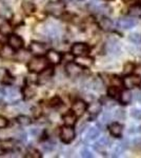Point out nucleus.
I'll return each instance as SVG.
<instances>
[{
    "label": "nucleus",
    "mask_w": 141,
    "mask_h": 158,
    "mask_svg": "<svg viewBox=\"0 0 141 158\" xmlns=\"http://www.w3.org/2000/svg\"><path fill=\"white\" fill-rule=\"evenodd\" d=\"M122 83L126 89H133L141 85V76L140 75H129L125 76L122 80Z\"/></svg>",
    "instance_id": "obj_7"
},
{
    "label": "nucleus",
    "mask_w": 141,
    "mask_h": 158,
    "mask_svg": "<svg viewBox=\"0 0 141 158\" xmlns=\"http://www.w3.org/2000/svg\"><path fill=\"white\" fill-rule=\"evenodd\" d=\"M13 80L14 78L11 76L9 71H6V69H0V82L6 85H10L13 82Z\"/></svg>",
    "instance_id": "obj_14"
},
{
    "label": "nucleus",
    "mask_w": 141,
    "mask_h": 158,
    "mask_svg": "<svg viewBox=\"0 0 141 158\" xmlns=\"http://www.w3.org/2000/svg\"><path fill=\"white\" fill-rule=\"evenodd\" d=\"M61 104H62V101H61V99L59 98L58 96H55V97H53L50 100V106H52V108H58Z\"/></svg>",
    "instance_id": "obj_34"
},
{
    "label": "nucleus",
    "mask_w": 141,
    "mask_h": 158,
    "mask_svg": "<svg viewBox=\"0 0 141 158\" xmlns=\"http://www.w3.org/2000/svg\"><path fill=\"white\" fill-rule=\"evenodd\" d=\"M131 115L134 119L136 120H141V110L139 109H132V111H131Z\"/></svg>",
    "instance_id": "obj_37"
},
{
    "label": "nucleus",
    "mask_w": 141,
    "mask_h": 158,
    "mask_svg": "<svg viewBox=\"0 0 141 158\" xmlns=\"http://www.w3.org/2000/svg\"><path fill=\"white\" fill-rule=\"evenodd\" d=\"M22 95H23L24 99H27V100H30V99L34 98L36 96V90L34 88H32V86H25L23 89V92H22Z\"/></svg>",
    "instance_id": "obj_24"
},
{
    "label": "nucleus",
    "mask_w": 141,
    "mask_h": 158,
    "mask_svg": "<svg viewBox=\"0 0 141 158\" xmlns=\"http://www.w3.org/2000/svg\"><path fill=\"white\" fill-rule=\"evenodd\" d=\"M53 75H54V69L47 67L44 70H42L39 73V76L37 77V83L38 85H45V83L51 80Z\"/></svg>",
    "instance_id": "obj_9"
},
{
    "label": "nucleus",
    "mask_w": 141,
    "mask_h": 158,
    "mask_svg": "<svg viewBox=\"0 0 141 158\" xmlns=\"http://www.w3.org/2000/svg\"><path fill=\"white\" fill-rule=\"evenodd\" d=\"M65 4L63 1H51L45 6V12L54 17H60L64 13Z\"/></svg>",
    "instance_id": "obj_2"
},
{
    "label": "nucleus",
    "mask_w": 141,
    "mask_h": 158,
    "mask_svg": "<svg viewBox=\"0 0 141 158\" xmlns=\"http://www.w3.org/2000/svg\"><path fill=\"white\" fill-rule=\"evenodd\" d=\"M77 63H78L79 65H81V67L89 68L94 63V59H93V58H91V57H88V55L79 56L78 59H77Z\"/></svg>",
    "instance_id": "obj_22"
},
{
    "label": "nucleus",
    "mask_w": 141,
    "mask_h": 158,
    "mask_svg": "<svg viewBox=\"0 0 141 158\" xmlns=\"http://www.w3.org/2000/svg\"><path fill=\"white\" fill-rule=\"evenodd\" d=\"M86 110H88V112L91 114V115L96 116L97 114H99L100 112H101L102 106H101V103L98 102V101H93V102L89 103V106L86 108Z\"/></svg>",
    "instance_id": "obj_19"
},
{
    "label": "nucleus",
    "mask_w": 141,
    "mask_h": 158,
    "mask_svg": "<svg viewBox=\"0 0 141 158\" xmlns=\"http://www.w3.org/2000/svg\"><path fill=\"white\" fill-rule=\"evenodd\" d=\"M12 29H13L12 25L9 22H3V23L0 25V33L3 35H9V33H11Z\"/></svg>",
    "instance_id": "obj_31"
},
{
    "label": "nucleus",
    "mask_w": 141,
    "mask_h": 158,
    "mask_svg": "<svg viewBox=\"0 0 141 158\" xmlns=\"http://www.w3.org/2000/svg\"><path fill=\"white\" fill-rule=\"evenodd\" d=\"M86 108H88V106L83 100H77L72 106V111L74 112L76 116H82L85 113Z\"/></svg>",
    "instance_id": "obj_11"
},
{
    "label": "nucleus",
    "mask_w": 141,
    "mask_h": 158,
    "mask_svg": "<svg viewBox=\"0 0 141 158\" xmlns=\"http://www.w3.org/2000/svg\"><path fill=\"white\" fill-rule=\"evenodd\" d=\"M48 62L53 63V64H59L61 62V59H62V55L60 54L57 51L54 50H50L47 52V57Z\"/></svg>",
    "instance_id": "obj_12"
},
{
    "label": "nucleus",
    "mask_w": 141,
    "mask_h": 158,
    "mask_svg": "<svg viewBox=\"0 0 141 158\" xmlns=\"http://www.w3.org/2000/svg\"><path fill=\"white\" fill-rule=\"evenodd\" d=\"M119 100L122 104H129L132 100V93L129 90L122 91L119 95Z\"/></svg>",
    "instance_id": "obj_23"
},
{
    "label": "nucleus",
    "mask_w": 141,
    "mask_h": 158,
    "mask_svg": "<svg viewBox=\"0 0 141 158\" xmlns=\"http://www.w3.org/2000/svg\"><path fill=\"white\" fill-rule=\"evenodd\" d=\"M42 148H43V150H44V151L50 152V151H52V150L54 149V144H52V143H43Z\"/></svg>",
    "instance_id": "obj_43"
},
{
    "label": "nucleus",
    "mask_w": 141,
    "mask_h": 158,
    "mask_svg": "<svg viewBox=\"0 0 141 158\" xmlns=\"http://www.w3.org/2000/svg\"><path fill=\"white\" fill-rule=\"evenodd\" d=\"M99 136H100V130L98 128H96V127H93V128H91L86 132L85 139L88 140V141H94V140H96Z\"/></svg>",
    "instance_id": "obj_20"
},
{
    "label": "nucleus",
    "mask_w": 141,
    "mask_h": 158,
    "mask_svg": "<svg viewBox=\"0 0 141 158\" xmlns=\"http://www.w3.org/2000/svg\"><path fill=\"white\" fill-rule=\"evenodd\" d=\"M107 50L113 55H119L120 54V48L118 47L115 42H109L107 43Z\"/></svg>",
    "instance_id": "obj_30"
},
{
    "label": "nucleus",
    "mask_w": 141,
    "mask_h": 158,
    "mask_svg": "<svg viewBox=\"0 0 141 158\" xmlns=\"http://www.w3.org/2000/svg\"><path fill=\"white\" fill-rule=\"evenodd\" d=\"M98 23H99V27L103 31H106V32L111 31L113 27V21L109 18V17H106V16L101 17V18L99 19Z\"/></svg>",
    "instance_id": "obj_18"
},
{
    "label": "nucleus",
    "mask_w": 141,
    "mask_h": 158,
    "mask_svg": "<svg viewBox=\"0 0 141 158\" xmlns=\"http://www.w3.org/2000/svg\"><path fill=\"white\" fill-rule=\"evenodd\" d=\"M24 41L19 35L16 34H11L7 38V45L11 47L14 51H19L23 48Z\"/></svg>",
    "instance_id": "obj_5"
},
{
    "label": "nucleus",
    "mask_w": 141,
    "mask_h": 158,
    "mask_svg": "<svg viewBox=\"0 0 141 158\" xmlns=\"http://www.w3.org/2000/svg\"><path fill=\"white\" fill-rule=\"evenodd\" d=\"M107 95H109L110 97L113 98V99H118V98H119L120 92H119L118 86H115V85L110 86L109 91H107Z\"/></svg>",
    "instance_id": "obj_28"
},
{
    "label": "nucleus",
    "mask_w": 141,
    "mask_h": 158,
    "mask_svg": "<svg viewBox=\"0 0 141 158\" xmlns=\"http://www.w3.org/2000/svg\"><path fill=\"white\" fill-rule=\"evenodd\" d=\"M13 52H14V50H13L11 47H9V45H3V47L0 49V56H2L3 58L12 57Z\"/></svg>",
    "instance_id": "obj_25"
},
{
    "label": "nucleus",
    "mask_w": 141,
    "mask_h": 158,
    "mask_svg": "<svg viewBox=\"0 0 141 158\" xmlns=\"http://www.w3.org/2000/svg\"><path fill=\"white\" fill-rule=\"evenodd\" d=\"M81 156H82V157H85V158H86V157L91 158V157H93V155H92V153L89 152V150L85 148V149H83L82 151H81Z\"/></svg>",
    "instance_id": "obj_41"
},
{
    "label": "nucleus",
    "mask_w": 141,
    "mask_h": 158,
    "mask_svg": "<svg viewBox=\"0 0 141 158\" xmlns=\"http://www.w3.org/2000/svg\"><path fill=\"white\" fill-rule=\"evenodd\" d=\"M10 14H11V11H10L9 6L4 2H0V15L3 17H9Z\"/></svg>",
    "instance_id": "obj_32"
},
{
    "label": "nucleus",
    "mask_w": 141,
    "mask_h": 158,
    "mask_svg": "<svg viewBox=\"0 0 141 158\" xmlns=\"http://www.w3.org/2000/svg\"><path fill=\"white\" fill-rule=\"evenodd\" d=\"M42 155L38 150L34 149V148H27V153H25V157H32V158H40Z\"/></svg>",
    "instance_id": "obj_29"
},
{
    "label": "nucleus",
    "mask_w": 141,
    "mask_h": 158,
    "mask_svg": "<svg viewBox=\"0 0 141 158\" xmlns=\"http://www.w3.org/2000/svg\"><path fill=\"white\" fill-rule=\"evenodd\" d=\"M21 7H22V10H23V12L25 13L27 15H32V14H34V13L36 12V6H35V4L33 3V2H31V1H24L21 3Z\"/></svg>",
    "instance_id": "obj_21"
},
{
    "label": "nucleus",
    "mask_w": 141,
    "mask_h": 158,
    "mask_svg": "<svg viewBox=\"0 0 141 158\" xmlns=\"http://www.w3.org/2000/svg\"><path fill=\"white\" fill-rule=\"evenodd\" d=\"M129 40L131 42H133V43H140L141 42V36L138 33H132V34H130L129 35Z\"/></svg>",
    "instance_id": "obj_33"
},
{
    "label": "nucleus",
    "mask_w": 141,
    "mask_h": 158,
    "mask_svg": "<svg viewBox=\"0 0 141 158\" xmlns=\"http://www.w3.org/2000/svg\"><path fill=\"white\" fill-rule=\"evenodd\" d=\"M31 133H32L33 135H37L38 133H39V130H38V129H35V130H32V131H31Z\"/></svg>",
    "instance_id": "obj_45"
},
{
    "label": "nucleus",
    "mask_w": 141,
    "mask_h": 158,
    "mask_svg": "<svg viewBox=\"0 0 141 158\" xmlns=\"http://www.w3.org/2000/svg\"><path fill=\"white\" fill-rule=\"evenodd\" d=\"M72 54L74 56H77V57H79V56H85L89 54V45L86 44V43H83V42H76L73 44V47H72Z\"/></svg>",
    "instance_id": "obj_6"
},
{
    "label": "nucleus",
    "mask_w": 141,
    "mask_h": 158,
    "mask_svg": "<svg viewBox=\"0 0 141 158\" xmlns=\"http://www.w3.org/2000/svg\"><path fill=\"white\" fill-rule=\"evenodd\" d=\"M92 85H93V89L96 91H101L102 90V86H103V83L101 82V81L99 80V79H96V80H94V82L92 83Z\"/></svg>",
    "instance_id": "obj_39"
},
{
    "label": "nucleus",
    "mask_w": 141,
    "mask_h": 158,
    "mask_svg": "<svg viewBox=\"0 0 141 158\" xmlns=\"http://www.w3.org/2000/svg\"><path fill=\"white\" fill-rule=\"evenodd\" d=\"M122 131H123V127L118 122H113L110 126V133L114 137H120L122 135Z\"/></svg>",
    "instance_id": "obj_16"
},
{
    "label": "nucleus",
    "mask_w": 141,
    "mask_h": 158,
    "mask_svg": "<svg viewBox=\"0 0 141 158\" xmlns=\"http://www.w3.org/2000/svg\"><path fill=\"white\" fill-rule=\"evenodd\" d=\"M130 15L135 16V17H140L141 16V7L138 6H132L130 9Z\"/></svg>",
    "instance_id": "obj_35"
},
{
    "label": "nucleus",
    "mask_w": 141,
    "mask_h": 158,
    "mask_svg": "<svg viewBox=\"0 0 141 158\" xmlns=\"http://www.w3.org/2000/svg\"><path fill=\"white\" fill-rule=\"evenodd\" d=\"M137 24V21L133 18H120L118 21V27L122 30H130L133 29L135 25Z\"/></svg>",
    "instance_id": "obj_13"
},
{
    "label": "nucleus",
    "mask_w": 141,
    "mask_h": 158,
    "mask_svg": "<svg viewBox=\"0 0 141 158\" xmlns=\"http://www.w3.org/2000/svg\"><path fill=\"white\" fill-rule=\"evenodd\" d=\"M16 120L18 123L20 124V126L22 127H27V126H30L31 123H32V120H31V118L29 116H25V115H19L17 116Z\"/></svg>",
    "instance_id": "obj_26"
},
{
    "label": "nucleus",
    "mask_w": 141,
    "mask_h": 158,
    "mask_svg": "<svg viewBox=\"0 0 141 158\" xmlns=\"http://www.w3.org/2000/svg\"><path fill=\"white\" fill-rule=\"evenodd\" d=\"M63 119V122H64L65 126H68V127H73L74 124L76 123V120H77V116L74 114L73 111H68L65 115H63L62 117Z\"/></svg>",
    "instance_id": "obj_17"
},
{
    "label": "nucleus",
    "mask_w": 141,
    "mask_h": 158,
    "mask_svg": "<svg viewBox=\"0 0 141 158\" xmlns=\"http://www.w3.org/2000/svg\"><path fill=\"white\" fill-rule=\"evenodd\" d=\"M135 97H136V100H141V93H135Z\"/></svg>",
    "instance_id": "obj_44"
},
{
    "label": "nucleus",
    "mask_w": 141,
    "mask_h": 158,
    "mask_svg": "<svg viewBox=\"0 0 141 158\" xmlns=\"http://www.w3.org/2000/svg\"><path fill=\"white\" fill-rule=\"evenodd\" d=\"M3 94L6 95V97L10 102H15L18 101L21 98V91L18 88H14V86H10L7 85V88L6 89V91L3 92Z\"/></svg>",
    "instance_id": "obj_4"
},
{
    "label": "nucleus",
    "mask_w": 141,
    "mask_h": 158,
    "mask_svg": "<svg viewBox=\"0 0 141 158\" xmlns=\"http://www.w3.org/2000/svg\"><path fill=\"white\" fill-rule=\"evenodd\" d=\"M120 83H121V80L119 79V77H117V76H114V77H112V85H113L119 86Z\"/></svg>",
    "instance_id": "obj_42"
},
{
    "label": "nucleus",
    "mask_w": 141,
    "mask_h": 158,
    "mask_svg": "<svg viewBox=\"0 0 141 158\" xmlns=\"http://www.w3.org/2000/svg\"><path fill=\"white\" fill-rule=\"evenodd\" d=\"M60 139L63 143H71L75 139V130L73 129V127H62L60 130Z\"/></svg>",
    "instance_id": "obj_3"
},
{
    "label": "nucleus",
    "mask_w": 141,
    "mask_h": 158,
    "mask_svg": "<svg viewBox=\"0 0 141 158\" xmlns=\"http://www.w3.org/2000/svg\"><path fill=\"white\" fill-rule=\"evenodd\" d=\"M30 51L36 56H42L47 53V45L39 41H32L30 44Z\"/></svg>",
    "instance_id": "obj_10"
},
{
    "label": "nucleus",
    "mask_w": 141,
    "mask_h": 158,
    "mask_svg": "<svg viewBox=\"0 0 141 158\" xmlns=\"http://www.w3.org/2000/svg\"><path fill=\"white\" fill-rule=\"evenodd\" d=\"M48 61L47 58L42 57V56H37V57L33 58L27 63V70L31 73H40L42 70H44L48 67Z\"/></svg>",
    "instance_id": "obj_1"
},
{
    "label": "nucleus",
    "mask_w": 141,
    "mask_h": 158,
    "mask_svg": "<svg viewBox=\"0 0 141 158\" xmlns=\"http://www.w3.org/2000/svg\"><path fill=\"white\" fill-rule=\"evenodd\" d=\"M135 70V64L133 62H127L123 68V72L125 74H130Z\"/></svg>",
    "instance_id": "obj_38"
},
{
    "label": "nucleus",
    "mask_w": 141,
    "mask_h": 158,
    "mask_svg": "<svg viewBox=\"0 0 141 158\" xmlns=\"http://www.w3.org/2000/svg\"><path fill=\"white\" fill-rule=\"evenodd\" d=\"M9 124H10V122H9V120H7V119L6 118V117L0 116V130L7 128V127H9Z\"/></svg>",
    "instance_id": "obj_40"
},
{
    "label": "nucleus",
    "mask_w": 141,
    "mask_h": 158,
    "mask_svg": "<svg viewBox=\"0 0 141 158\" xmlns=\"http://www.w3.org/2000/svg\"><path fill=\"white\" fill-rule=\"evenodd\" d=\"M65 72L68 74V77L75 78L78 77L82 73V67L79 65L77 62H68L65 65Z\"/></svg>",
    "instance_id": "obj_8"
},
{
    "label": "nucleus",
    "mask_w": 141,
    "mask_h": 158,
    "mask_svg": "<svg viewBox=\"0 0 141 158\" xmlns=\"http://www.w3.org/2000/svg\"><path fill=\"white\" fill-rule=\"evenodd\" d=\"M115 117H116L117 119H121V120H123L125 119V116H126V113H125L124 110H121V109H118L115 111Z\"/></svg>",
    "instance_id": "obj_36"
},
{
    "label": "nucleus",
    "mask_w": 141,
    "mask_h": 158,
    "mask_svg": "<svg viewBox=\"0 0 141 158\" xmlns=\"http://www.w3.org/2000/svg\"><path fill=\"white\" fill-rule=\"evenodd\" d=\"M110 144H111V139H110L107 136H104V137H102L97 143L94 144V149L96 150V151L100 152V151H102V150L106 149V148L110 147Z\"/></svg>",
    "instance_id": "obj_15"
},
{
    "label": "nucleus",
    "mask_w": 141,
    "mask_h": 158,
    "mask_svg": "<svg viewBox=\"0 0 141 158\" xmlns=\"http://www.w3.org/2000/svg\"><path fill=\"white\" fill-rule=\"evenodd\" d=\"M30 57H31V54L27 51H21V50H19V52L17 53V56H16L17 60L20 61V62L27 61L30 59Z\"/></svg>",
    "instance_id": "obj_27"
}]
</instances>
